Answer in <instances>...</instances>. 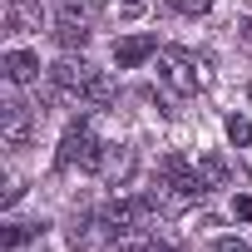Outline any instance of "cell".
<instances>
[{"label": "cell", "instance_id": "1", "mask_svg": "<svg viewBox=\"0 0 252 252\" xmlns=\"http://www.w3.org/2000/svg\"><path fill=\"white\" fill-rule=\"evenodd\" d=\"M203 193H208V183L198 178V163H188V158L168 154V158L158 163L154 188H149V203H154L158 213H183V208H193Z\"/></svg>", "mask_w": 252, "mask_h": 252}, {"label": "cell", "instance_id": "2", "mask_svg": "<svg viewBox=\"0 0 252 252\" xmlns=\"http://www.w3.org/2000/svg\"><path fill=\"white\" fill-rule=\"evenodd\" d=\"M154 203H149V193H139V198H109L104 208H99V227L109 232V237H119V242H129V237H144L149 232V222H154Z\"/></svg>", "mask_w": 252, "mask_h": 252}, {"label": "cell", "instance_id": "3", "mask_svg": "<svg viewBox=\"0 0 252 252\" xmlns=\"http://www.w3.org/2000/svg\"><path fill=\"white\" fill-rule=\"evenodd\" d=\"M50 99H79V104H89V89H94V79H99V69L79 55H64V60H55L50 69Z\"/></svg>", "mask_w": 252, "mask_h": 252}, {"label": "cell", "instance_id": "4", "mask_svg": "<svg viewBox=\"0 0 252 252\" xmlns=\"http://www.w3.org/2000/svg\"><path fill=\"white\" fill-rule=\"evenodd\" d=\"M99 158H104L99 134L89 129L84 119H79V124H69V129H64V139H60L55 163H60V168H84V173H99Z\"/></svg>", "mask_w": 252, "mask_h": 252}, {"label": "cell", "instance_id": "5", "mask_svg": "<svg viewBox=\"0 0 252 252\" xmlns=\"http://www.w3.org/2000/svg\"><path fill=\"white\" fill-rule=\"evenodd\" d=\"M40 124H45V109L10 99L5 109H0V139H5V149H30L35 134H40Z\"/></svg>", "mask_w": 252, "mask_h": 252}, {"label": "cell", "instance_id": "6", "mask_svg": "<svg viewBox=\"0 0 252 252\" xmlns=\"http://www.w3.org/2000/svg\"><path fill=\"white\" fill-rule=\"evenodd\" d=\"M158 79H163L173 94H198L203 64H198L188 50H158Z\"/></svg>", "mask_w": 252, "mask_h": 252}, {"label": "cell", "instance_id": "7", "mask_svg": "<svg viewBox=\"0 0 252 252\" xmlns=\"http://www.w3.org/2000/svg\"><path fill=\"white\" fill-rule=\"evenodd\" d=\"M154 55H158V40L154 35H124V40H114V64L119 69H139Z\"/></svg>", "mask_w": 252, "mask_h": 252}, {"label": "cell", "instance_id": "8", "mask_svg": "<svg viewBox=\"0 0 252 252\" xmlns=\"http://www.w3.org/2000/svg\"><path fill=\"white\" fill-rule=\"evenodd\" d=\"M0 69H5L10 84H35V79H40V55H30V50H5V55H0Z\"/></svg>", "mask_w": 252, "mask_h": 252}, {"label": "cell", "instance_id": "9", "mask_svg": "<svg viewBox=\"0 0 252 252\" xmlns=\"http://www.w3.org/2000/svg\"><path fill=\"white\" fill-rule=\"evenodd\" d=\"M99 173H104L109 183H129V173H134V149H129V144H104Z\"/></svg>", "mask_w": 252, "mask_h": 252}, {"label": "cell", "instance_id": "10", "mask_svg": "<svg viewBox=\"0 0 252 252\" xmlns=\"http://www.w3.org/2000/svg\"><path fill=\"white\" fill-rule=\"evenodd\" d=\"M198 178H203L208 188H227V183H232V168H227L222 154H203V158H198Z\"/></svg>", "mask_w": 252, "mask_h": 252}, {"label": "cell", "instance_id": "11", "mask_svg": "<svg viewBox=\"0 0 252 252\" xmlns=\"http://www.w3.org/2000/svg\"><path fill=\"white\" fill-rule=\"evenodd\" d=\"M89 15H94L89 0H55V25H79V30H89Z\"/></svg>", "mask_w": 252, "mask_h": 252}, {"label": "cell", "instance_id": "12", "mask_svg": "<svg viewBox=\"0 0 252 252\" xmlns=\"http://www.w3.org/2000/svg\"><path fill=\"white\" fill-rule=\"evenodd\" d=\"M55 40H60L64 50H79V45L89 40V30H79V25H55Z\"/></svg>", "mask_w": 252, "mask_h": 252}, {"label": "cell", "instance_id": "13", "mask_svg": "<svg viewBox=\"0 0 252 252\" xmlns=\"http://www.w3.org/2000/svg\"><path fill=\"white\" fill-rule=\"evenodd\" d=\"M227 139H232L237 149H242V144H252V124H247L242 114H232V119H227Z\"/></svg>", "mask_w": 252, "mask_h": 252}, {"label": "cell", "instance_id": "14", "mask_svg": "<svg viewBox=\"0 0 252 252\" xmlns=\"http://www.w3.org/2000/svg\"><path fill=\"white\" fill-rule=\"evenodd\" d=\"M173 10H178V15H208L213 0H173Z\"/></svg>", "mask_w": 252, "mask_h": 252}, {"label": "cell", "instance_id": "15", "mask_svg": "<svg viewBox=\"0 0 252 252\" xmlns=\"http://www.w3.org/2000/svg\"><path fill=\"white\" fill-rule=\"evenodd\" d=\"M213 252H247V242H242V237H218Z\"/></svg>", "mask_w": 252, "mask_h": 252}, {"label": "cell", "instance_id": "16", "mask_svg": "<svg viewBox=\"0 0 252 252\" xmlns=\"http://www.w3.org/2000/svg\"><path fill=\"white\" fill-rule=\"evenodd\" d=\"M232 213H237V218H252V198H237V203H232Z\"/></svg>", "mask_w": 252, "mask_h": 252}, {"label": "cell", "instance_id": "17", "mask_svg": "<svg viewBox=\"0 0 252 252\" xmlns=\"http://www.w3.org/2000/svg\"><path fill=\"white\" fill-rule=\"evenodd\" d=\"M242 35H247V40H252V20H242Z\"/></svg>", "mask_w": 252, "mask_h": 252}, {"label": "cell", "instance_id": "18", "mask_svg": "<svg viewBox=\"0 0 252 252\" xmlns=\"http://www.w3.org/2000/svg\"><path fill=\"white\" fill-rule=\"evenodd\" d=\"M129 252H134V247H129Z\"/></svg>", "mask_w": 252, "mask_h": 252}]
</instances>
